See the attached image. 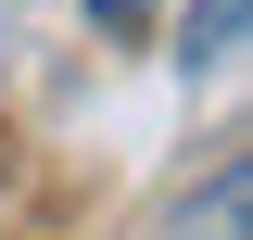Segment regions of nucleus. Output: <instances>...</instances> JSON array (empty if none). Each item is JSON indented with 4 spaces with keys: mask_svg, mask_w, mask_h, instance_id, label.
<instances>
[{
    "mask_svg": "<svg viewBox=\"0 0 253 240\" xmlns=\"http://www.w3.org/2000/svg\"><path fill=\"white\" fill-rule=\"evenodd\" d=\"M241 26H253V0H203V13H190V63L228 76V63H241Z\"/></svg>",
    "mask_w": 253,
    "mask_h": 240,
    "instance_id": "nucleus-1",
    "label": "nucleus"
},
{
    "mask_svg": "<svg viewBox=\"0 0 253 240\" xmlns=\"http://www.w3.org/2000/svg\"><path fill=\"white\" fill-rule=\"evenodd\" d=\"M89 13H101V26H139V0H89Z\"/></svg>",
    "mask_w": 253,
    "mask_h": 240,
    "instance_id": "nucleus-3",
    "label": "nucleus"
},
{
    "mask_svg": "<svg viewBox=\"0 0 253 240\" xmlns=\"http://www.w3.org/2000/svg\"><path fill=\"white\" fill-rule=\"evenodd\" d=\"M241 190H253L241 164H215V190H203V240H241Z\"/></svg>",
    "mask_w": 253,
    "mask_h": 240,
    "instance_id": "nucleus-2",
    "label": "nucleus"
}]
</instances>
